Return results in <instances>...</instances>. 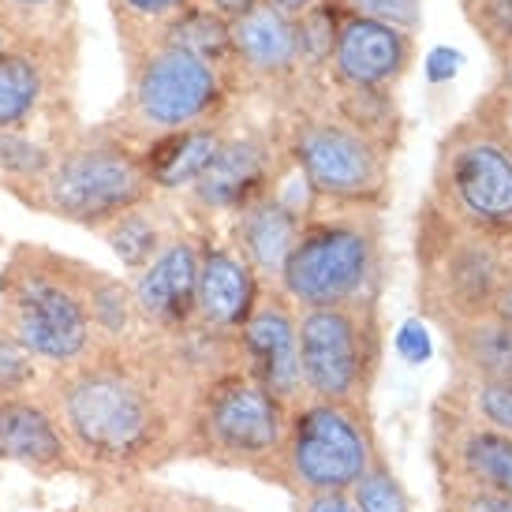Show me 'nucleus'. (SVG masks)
Listing matches in <instances>:
<instances>
[{
	"mask_svg": "<svg viewBox=\"0 0 512 512\" xmlns=\"http://www.w3.org/2000/svg\"><path fill=\"white\" fill-rule=\"evenodd\" d=\"M468 415L483 427L512 438V385L509 382H471L468 378Z\"/></svg>",
	"mask_w": 512,
	"mask_h": 512,
	"instance_id": "nucleus-29",
	"label": "nucleus"
},
{
	"mask_svg": "<svg viewBox=\"0 0 512 512\" xmlns=\"http://www.w3.org/2000/svg\"><path fill=\"white\" fill-rule=\"evenodd\" d=\"M258 0H210V12H217L221 19H240L255 8Z\"/></svg>",
	"mask_w": 512,
	"mask_h": 512,
	"instance_id": "nucleus-39",
	"label": "nucleus"
},
{
	"mask_svg": "<svg viewBox=\"0 0 512 512\" xmlns=\"http://www.w3.org/2000/svg\"><path fill=\"white\" fill-rule=\"evenodd\" d=\"M0 464H15L38 479H90L42 389L0 397Z\"/></svg>",
	"mask_w": 512,
	"mask_h": 512,
	"instance_id": "nucleus-10",
	"label": "nucleus"
},
{
	"mask_svg": "<svg viewBox=\"0 0 512 512\" xmlns=\"http://www.w3.org/2000/svg\"><path fill=\"white\" fill-rule=\"evenodd\" d=\"M86 273V262L34 243L12 247L0 270V326L42 363L45 374L75 367L98 348L83 299Z\"/></svg>",
	"mask_w": 512,
	"mask_h": 512,
	"instance_id": "nucleus-2",
	"label": "nucleus"
},
{
	"mask_svg": "<svg viewBox=\"0 0 512 512\" xmlns=\"http://www.w3.org/2000/svg\"><path fill=\"white\" fill-rule=\"evenodd\" d=\"M273 176L270 146L258 139H232L221 143L214 165L202 172V180L191 187V195L206 210H236L251 206L266 195V184Z\"/></svg>",
	"mask_w": 512,
	"mask_h": 512,
	"instance_id": "nucleus-17",
	"label": "nucleus"
},
{
	"mask_svg": "<svg viewBox=\"0 0 512 512\" xmlns=\"http://www.w3.org/2000/svg\"><path fill=\"white\" fill-rule=\"evenodd\" d=\"M49 98V75L30 49H0V131H23Z\"/></svg>",
	"mask_w": 512,
	"mask_h": 512,
	"instance_id": "nucleus-21",
	"label": "nucleus"
},
{
	"mask_svg": "<svg viewBox=\"0 0 512 512\" xmlns=\"http://www.w3.org/2000/svg\"><path fill=\"white\" fill-rule=\"evenodd\" d=\"M42 382H45L42 363L30 356L8 329L0 326V397L34 393V389H42Z\"/></svg>",
	"mask_w": 512,
	"mask_h": 512,
	"instance_id": "nucleus-28",
	"label": "nucleus"
},
{
	"mask_svg": "<svg viewBox=\"0 0 512 512\" xmlns=\"http://www.w3.org/2000/svg\"><path fill=\"white\" fill-rule=\"evenodd\" d=\"M217 101H221L217 68L187 49L161 42L154 53H146L135 64L131 113L139 120V128L150 131V139L165 131L195 128L214 113Z\"/></svg>",
	"mask_w": 512,
	"mask_h": 512,
	"instance_id": "nucleus-8",
	"label": "nucleus"
},
{
	"mask_svg": "<svg viewBox=\"0 0 512 512\" xmlns=\"http://www.w3.org/2000/svg\"><path fill=\"white\" fill-rule=\"evenodd\" d=\"M64 4H68V0H0L4 15L15 19V23H42V19H53Z\"/></svg>",
	"mask_w": 512,
	"mask_h": 512,
	"instance_id": "nucleus-35",
	"label": "nucleus"
},
{
	"mask_svg": "<svg viewBox=\"0 0 512 512\" xmlns=\"http://www.w3.org/2000/svg\"><path fill=\"white\" fill-rule=\"evenodd\" d=\"M456 206L483 228H512V154L498 143H464L449 161Z\"/></svg>",
	"mask_w": 512,
	"mask_h": 512,
	"instance_id": "nucleus-14",
	"label": "nucleus"
},
{
	"mask_svg": "<svg viewBox=\"0 0 512 512\" xmlns=\"http://www.w3.org/2000/svg\"><path fill=\"white\" fill-rule=\"evenodd\" d=\"M509 83H512V72H509Z\"/></svg>",
	"mask_w": 512,
	"mask_h": 512,
	"instance_id": "nucleus-44",
	"label": "nucleus"
},
{
	"mask_svg": "<svg viewBox=\"0 0 512 512\" xmlns=\"http://www.w3.org/2000/svg\"><path fill=\"white\" fill-rule=\"evenodd\" d=\"M494 318H501V322L512 326V281H505V285L498 288V296H494Z\"/></svg>",
	"mask_w": 512,
	"mask_h": 512,
	"instance_id": "nucleus-40",
	"label": "nucleus"
},
{
	"mask_svg": "<svg viewBox=\"0 0 512 512\" xmlns=\"http://www.w3.org/2000/svg\"><path fill=\"white\" fill-rule=\"evenodd\" d=\"M393 348H397V356L404 359V363H412V367L427 363L430 352H434L427 326H423L419 318H408V322H400L397 337H393Z\"/></svg>",
	"mask_w": 512,
	"mask_h": 512,
	"instance_id": "nucleus-32",
	"label": "nucleus"
},
{
	"mask_svg": "<svg viewBox=\"0 0 512 512\" xmlns=\"http://www.w3.org/2000/svg\"><path fill=\"white\" fill-rule=\"evenodd\" d=\"M303 397L367 408L378 374V322L370 303L296 314Z\"/></svg>",
	"mask_w": 512,
	"mask_h": 512,
	"instance_id": "nucleus-7",
	"label": "nucleus"
},
{
	"mask_svg": "<svg viewBox=\"0 0 512 512\" xmlns=\"http://www.w3.org/2000/svg\"><path fill=\"white\" fill-rule=\"evenodd\" d=\"M135 322L154 337H172L195 322L199 292V247L191 240H169L161 255L131 277Z\"/></svg>",
	"mask_w": 512,
	"mask_h": 512,
	"instance_id": "nucleus-12",
	"label": "nucleus"
},
{
	"mask_svg": "<svg viewBox=\"0 0 512 512\" xmlns=\"http://www.w3.org/2000/svg\"><path fill=\"white\" fill-rule=\"evenodd\" d=\"M352 4L359 8V15L397 30H415L423 19V0H352Z\"/></svg>",
	"mask_w": 512,
	"mask_h": 512,
	"instance_id": "nucleus-31",
	"label": "nucleus"
},
{
	"mask_svg": "<svg viewBox=\"0 0 512 512\" xmlns=\"http://www.w3.org/2000/svg\"><path fill=\"white\" fill-rule=\"evenodd\" d=\"M258 273L232 247L210 243L199 247V292H195V322L217 333H240L243 322L258 307Z\"/></svg>",
	"mask_w": 512,
	"mask_h": 512,
	"instance_id": "nucleus-15",
	"label": "nucleus"
},
{
	"mask_svg": "<svg viewBox=\"0 0 512 512\" xmlns=\"http://www.w3.org/2000/svg\"><path fill=\"white\" fill-rule=\"evenodd\" d=\"M378 270V236L359 217L303 221L299 240L281 270V292L299 311L367 303V285Z\"/></svg>",
	"mask_w": 512,
	"mask_h": 512,
	"instance_id": "nucleus-6",
	"label": "nucleus"
},
{
	"mask_svg": "<svg viewBox=\"0 0 512 512\" xmlns=\"http://www.w3.org/2000/svg\"><path fill=\"white\" fill-rule=\"evenodd\" d=\"M460 68H464V53H460V49H449V45L430 49L427 64H423V72H427L430 83H449V79L460 75Z\"/></svg>",
	"mask_w": 512,
	"mask_h": 512,
	"instance_id": "nucleus-36",
	"label": "nucleus"
},
{
	"mask_svg": "<svg viewBox=\"0 0 512 512\" xmlns=\"http://www.w3.org/2000/svg\"><path fill=\"white\" fill-rule=\"evenodd\" d=\"M90 479L128 483L184 456L195 389L176 374L157 337L98 344L94 356L42 382Z\"/></svg>",
	"mask_w": 512,
	"mask_h": 512,
	"instance_id": "nucleus-1",
	"label": "nucleus"
},
{
	"mask_svg": "<svg viewBox=\"0 0 512 512\" xmlns=\"http://www.w3.org/2000/svg\"><path fill=\"white\" fill-rule=\"evenodd\" d=\"M86 299V314H90V326H94V337L98 344H128L131 333H135V303H131V288L105 270L86 273L83 285Z\"/></svg>",
	"mask_w": 512,
	"mask_h": 512,
	"instance_id": "nucleus-23",
	"label": "nucleus"
},
{
	"mask_svg": "<svg viewBox=\"0 0 512 512\" xmlns=\"http://www.w3.org/2000/svg\"><path fill=\"white\" fill-rule=\"evenodd\" d=\"M296 38H299V57H307L311 64L326 60L333 53V45H337L333 15H326L322 8H307L296 27Z\"/></svg>",
	"mask_w": 512,
	"mask_h": 512,
	"instance_id": "nucleus-30",
	"label": "nucleus"
},
{
	"mask_svg": "<svg viewBox=\"0 0 512 512\" xmlns=\"http://www.w3.org/2000/svg\"><path fill=\"white\" fill-rule=\"evenodd\" d=\"M101 236L109 243V251L120 258V266L131 273L146 270L157 255H161V247H165V232H161V221H157L154 206L146 202V206H135L128 214H120L113 225L101 228Z\"/></svg>",
	"mask_w": 512,
	"mask_h": 512,
	"instance_id": "nucleus-24",
	"label": "nucleus"
},
{
	"mask_svg": "<svg viewBox=\"0 0 512 512\" xmlns=\"http://www.w3.org/2000/svg\"><path fill=\"white\" fill-rule=\"evenodd\" d=\"M240 367L255 378L266 393L296 408L303 400V378H299V337L296 311L285 296L258 299L255 314L243 322L240 337Z\"/></svg>",
	"mask_w": 512,
	"mask_h": 512,
	"instance_id": "nucleus-11",
	"label": "nucleus"
},
{
	"mask_svg": "<svg viewBox=\"0 0 512 512\" xmlns=\"http://www.w3.org/2000/svg\"><path fill=\"white\" fill-rule=\"evenodd\" d=\"M15 195L42 214L101 232L120 214L154 199V184L146 180L139 154L116 135H86L60 146L42 184Z\"/></svg>",
	"mask_w": 512,
	"mask_h": 512,
	"instance_id": "nucleus-3",
	"label": "nucleus"
},
{
	"mask_svg": "<svg viewBox=\"0 0 512 512\" xmlns=\"http://www.w3.org/2000/svg\"><path fill=\"white\" fill-rule=\"evenodd\" d=\"M449 512H512L509 494H486V490H445Z\"/></svg>",
	"mask_w": 512,
	"mask_h": 512,
	"instance_id": "nucleus-34",
	"label": "nucleus"
},
{
	"mask_svg": "<svg viewBox=\"0 0 512 512\" xmlns=\"http://www.w3.org/2000/svg\"><path fill=\"white\" fill-rule=\"evenodd\" d=\"M165 45H176V49H187L199 60L214 64L232 53V27L210 8H184L169 23V34H165Z\"/></svg>",
	"mask_w": 512,
	"mask_h": 512,
	"instance_id": "nucleus-25",
	"label": "nucleus"
},
{
	"mask_svg": "<svg viewBox=\"0 0 512 512\" xmlns=\"http://www.w3.org/2000/svg\"><path fill=\"white\" fill-rule=\"evenodd\" d=\"M378 456L367 408L303 397L296 408H288L285 441L262 479L296 490L299 498L348 494Z\"/></svg>",
	"mask_w": 512,
	"mask_h": 512,
	"instance_id": "nucleus-4",
	"label": "nucleus"
},
{
	"mask_svg": "<svg viewBox=\"0 0 512 512\" xmlns=\"http://www.w3.org/2000/svg\"><path fill=\"white\" fill-rule=\"evenodd\" d=\"M456 356L471 382L512 385V326L501 318H471L456 333Z\"/></svg>",
	"mask_w": 512,
	"mask_h": 512,
	"instance_id": "nucleus-22",
	"label": "nucleus"
},
{
	"mask_svg": "<svg viewBox=\"0 0 512 512\" xmlns=\"http://www.w3.org/2000/svg\"><path fill=\"white\" fill-rule=\"evenodd\" d=\"M221 131L210 124H195V128L165 131L154 135L146 146H139V165H143L146 180L154 191H180V187H195L202 172L214 165L217 150H221Z\"/></svg>",
	"mask_w": 512,
	"mask_h": 512,
	"instance_id": "nucleus-18",
	"label": "nucleus"
},
{
	"mask_svg": "<svg viewBox=\"0 0 512 512\" xmlns=\"http://www.w3.org/2000/svg\"><path fill=\"white\" fill-rule=\"evenodd\" d=\"M232 53L258 75H285L296 68L299 38L296 23L273 4H255L232 19Z\"/></svg>",
	"mask_w": 512,
	"mask_h": 512,
	"instance_id": "nucleus-20",
	"label": "nucleus"
},
{
	"mask_svg": "<svg viewBox=\"0 0 512 512\" xmlns=\"http://www.w3.org/2000/svg\"><path fill=\"white\" fill-rule=\"evenodd\" d=\"M299 512H359L352 494H311L299 498Z\"/></svg>",
	"mask_w": 512,
	"mask_h": 512,
	"instance_id": "nucleus-37",
	"label": "nucleus"
},
{
	"mask_svg": "<svg viewBox=\"0 0 512 512\" xmlns=\"http://www.w3.org/2000/svg\"><path fill=\"white\" fill-rule=\"evenodd\" d=\"M438 464L445 490H486L512 498V438L483 427L471 415L438 423Z\"/></svg>",
	"mask_w": 512,
	"mask_h": 512,
	"instance_id": "nucleus-13",
	"label": "nucleus"
},
{
	"mask_svg": "<svg viewBox=\"0 0 512 512\" xmlns=\"http://www.w3.org/2000/svg\"><path fill=\"white\" fill-rule=\"evenodd\" d=\"M299 228H303V217L296 210H288L277 195H262L251 206H243L236 217V247L255 273L281 277L299 240Z\"/></svg>",
	"mask_w": 512,
	"mask_h": 512,
	"instance_id": "nucleus-19",
	"label": "nucleus"
},
{
	"mask_svg": "<svg viewBox=\"0 0 512 512\" xmlns=\"http://www.w3.org/2000/svg\"><path fill=\"white\" fill-rule=\"evenodd\" d=\"M348 494H352L359 512H412L408 490H404V483L397 479V471L389 468L382 456L359 475V483L352 486Z\"/></svg>",
	"mask_w": 512,
	"mask_h": 512,
	"instance_id": "nucleus-27",
	"label": "nucleus"
},
{
	"mask_svg": "<svg viewBox=\"0 0 512 512\" xmlns=\"http://www.w3.org/2000/svg\"><path fill=\"white\" fill-rule=\"evenodd\" d=\"M483 23L494 30L498 38H512V0H486Z\"/></svg>",
	"mask_w": 512,
	"mask_h": 512,
	"instance_id": "nucleus-38",
	"label": "nucleus"
},
{
	"mask_svg": "<svg viewBox=\"0 0 512 512\" xmlns=\"http://www.w3.org/2000/svg\"><path fill=\"white\" fill-rule=\"evenodd\" d=\"M0 243H4V228H0Z\"/></svg>",
	"mask_w": 512,
	"mask_h": 512,
	"instance_id": "nucleus-43",
	"label": "nucleus"
},
{
	"mask_svg": "<svg viewBox=\"0 0 512 512\" xmlns=\"http://www.w3.org/2000/svg\"><path fill=\"white\" fill-rule=\"evenodd\" d=\"M318 0H273V8H281L285 15H303L307 8H314Z\"/></svg>",
	"mask_w": 512,
	"mask_h": 512,
	"instance_id": "nucleus-41",
	"label": "nucleus"
},
{
	"mask_svg": "<svg viewBox=\"0 0 512 512\" xmlns=\"http://www.w3.org/2000/svg\"><path fill=\"white\" fill-rule=\"evenodd\" d=\"M53 161H57V150L30 139L27 131H0V176L8 180L12 191L42 184Z\"/></svg>",
	"mask_w": 512,
	"mask_h": 512,
	"instance_id": "nucleus-26",
	"label": "nucleus"
},
{
	"mask_svg": "<svg viewBox=\"0 0 512 512\" xmlns=\"http://www.w3.org/2000/svg\"><path fill=\"white\" fill-rule=\"evenodd\" d=\"M116 15L135 19V23H161V19H176L191 0H113Z\"/></svg>",
	"mask_w": 512,
	"mask_h": 512,
	"instance_id": "nucleus-33",
	"label": "nucleus"
},
{
	"mask_svg": "<svg viewBox=\"0 0 512 512\" xmlns=\"http://www.w3.org/2000/svg\"><path fill=\"white\" fill-rule=\"evenodd\" d=\"M299 176L333 202H370L385 187V161L374 139L341 120H307L292 139Z\"/></svg>",
	"mask_w": 512,
	"mask_h": 512,
	"instance_id": "nucleus-9",
	"label": "nucleus"
},
{
	"mask_svg": "<svg viewBox=\"0 0 512 512\" xmlns=\"http://www.w3.org/2000/svg\"><path fill=\"white\" fill-rule=\"evenodd\" d=\"M285 427L288 404L236 367L195 389L184 423V456L262 475L285 441Z\"/></svg>",
	"mask_w": 512,
	"mask_h": 512,
	"instance_id": "nucleus-5",
	"label": "nucleus"
},
{
	"mask_svg": "<svg viewBox=\"0 0 512 512\" xmlns=\"http://www.w3.org/2000/svg\"><path fill=\"white\" fill-rule=\"evenodd\" d=\"M333 68H337V79L352 90H378V86L397 83L400 72L408 68V34L385 27L378 19L356 15L337 30Z\"/></svg>",
	"mask_w": 512,
	"mask_h": 512,
	"instance_id": "nucleus-16",
	"label": "nucleus"
},
{
	"mask_svg": "<svg viewBox=\"0 0 512 512\" xmlns=\"http://www.w3.org/2000/svg\"><path fill=\"white\" fill-rule=\"evenodd\" d=\"M4 45H8V34H4V23H0V49H4Z\"/></svg>",
	"mask_w": 512,
	"mask_h": 512,
	"instance_id": "nucleus-42",
	"label": "nucleus"
}]
</instances>
